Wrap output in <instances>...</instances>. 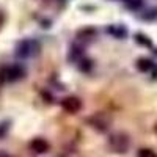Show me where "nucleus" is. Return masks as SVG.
Instances as JSON below:
<instances>
[{"label":"nucleus","mask_w":157,"mask_h":157,"mask_svg":"<svg viewBox=\"0 0 157 157\" xmlns=\"http://www.w3.org/2000/svg\"><path fill=\"white\" fill-rule=\"evenodd\" d=\"M137 68H138L141 72H148V71H151V69L154 68V63H152L151 60H148V58H140V60L137 61Z\"/></svg>","instance_id":"nucleus-8"},{"label":"nucleus","mask_w":157,"mask_h":157,"mask_svg":"<svg viewBox=\"0 0 157 157\" xmlns=\"http://www.w3.org/2000/svg\"><path fill=\"white\" fill-rule=\"evenodd\" d=\"M88 123L91 124V127L98 129L99 132H105V130L110 127V118L105 116L104 113H96V115L88 118Z\"/></svg>","instance_id":"nucleus-5"},{"label":"nucleus","mask_w":157,"mask_h":157,"mask_svg":"<svg viewBox=\"0 0 157 157\" xmlns=\"http://www.w3.org/2000/svg\"><path fill=\"white\" fill-rule=\"evenodd\" d=\"M49 148H50L49 141H46L44 138H33L30 141V149L36 154H44L49 151Z\"/></svg>","instance_id":"nucleus-6"},{"label":"nucleus","mask_w":157,"mask_h":157,"mask_svg":"<svg viewBox=\"0 0 157 157\" xmlns=\"http://www.w3.org/2000/svg\"><path fill=\"white\" fill-rule=\"evenodd\" d=\"M137 157H157V152L151 148H141V149H138Z\"/></svg>","instance_id":"nucleus-10"},{"label":"nucleus","mask_w":157,"mask_h":157,"mask_svg":"<svg viewBox=\"0 0 157 157\" xmlns=\"http://www.w3.org/2000/svg\"><path fill=\"white\" fill-rule=\"evenodd\" d=\"M3 22H5V14L2 11H0V29H2V25H3Z\"/></svg>","instance_id":"nucleus-13"},{"label":"nucleus","mask_w":157,"mask_h":157,"mask_svg":"<svg viewBox=\"0 0 157 157\" xmlns=\"http://www.w3.org/2000/svg\"><path fill=\"white\" fill-rule=\"evenodd\" d=\"M107 32L110 35H113L115 38H121V39L127 36V30H126V27H123V25H110V27L107 29Z\"/></svg>","instance_id":"nucleus-7"},{"label":"nucleus","mask_w":157,"mask_h":157,"mask_svg":"<svg viewBox=\"0 0 157 157\" xmlns=\"http://www.w3.org/2000/svg\"><path fill=\"white\" fill-rule=\"evenodd\" d=\"M0 157H8L6 154H0Z\"/></svg>","instance_id":"nucleus-14"},{"label":"nucleus","mask_w":157,"mask_h":157,"mask_svg":"<svg viewBox=\"0 0 157 157\" xmlns=\"http://www.w3.org/2000/svg\"><path fill=\"white\" fill-rule=\"evenodd\" d=\"M123 3L127 10L130 11H137L143 6V3H145V0H123Z\"/></svg>","instance_id":"nucleus-9"},{"label":"nucleus","mask_w":157,"mask_h":157,"mask_svg":"<svg viewBox=\"0 0 157 157\" xmlns=\"http://www.w3.org/2000/svg\"><path fill=\"white\" fill-rule=\"evenodd\" d=\"M61 109L69 115H75L82 110V101L77 96H68L61 101Z\"/></svg>","instance_id":"nucleus-4"},{"label":"nucleus","mask_w":157,"mask_h":157,"mask_svg":"<svg viewBox=\"0 0 157 157\" xmlns=\"http://www.w3.org/2000/svg\"><path fill=\"white\" fill-rule=\"evenodd\" d=\"M25 75V69L21 64H11V66H5L0 69V80L2 82H16L21 80Z\"/></svg>","instance_id":"nucleus-3"},{"label":"nucleus","mask_w":157,"mask_h":157,"mask_svg":"<svg viewBox=\"0 0 157 157\" xmlns=\"http://www.w3.org/2000/svg\"><path fill=\"white\" fill-rule=\"evenodd\" d=\"M8 129H10V121H3V123H0V140H2V138L6 135Z\"/></svg>","instance_id":"nucleus-11"},{"label":"nucleus","mask_w":157,"mask_h":157,"mask_svg":"<svg viewBox=\"0 0 157 157\" xmlns=\"http://www.w3.org/2000/svg\"><path fill=\"white\" fill-rule=\"evenodd\" d=\"M109 146H110V149L113 152L124 154L129 149V146H130V138L124 132H115L109 138Z\"/></svg>","instance_id":"nucleus-2"},{"label":"nucleus","mask_w":157,"mask_h":157,"mask_svg":"<svg viewBox=\"0 0 157 157\" xmlns=\"http://www.w3.org/2000/svg\"><path fill=\"white\" fill-rule=\"evenodd\" d=\"M41 52V43L35 38H25L16 44L14 47V55L21 60H29V58H35L39 55Z\"/></svg>","instance_id":"nucleus-1"},{"label":"nucleus","mask_w":157,"mask_h":157,"mask_svg":"<svg viewBox=\"0 0 157 157\" xmlns=\"http://www.w3.org/2000/svg\"><path fill=\"white\" fill-rule=\"evenodd\" d=\"M154 130H155V134H157V123H155V127H154Z\"/></svg>","instance_id":"nucleus-15"},{"label":"nucleus","mask_w":157,"mask_h":157,"mask_svg":"<svg viewBox=\"0 0 157 157\" xmlns=\"http://www.w3.org/2000/svg\"><path fill=\"white\" fill-rule=\"evenodd\" d=\"M137 41L140 44H146V46H151V41L146 38V36H143V35H137Z\"/></svg>","instance_id":"nucleus-12"}]
</instances>
